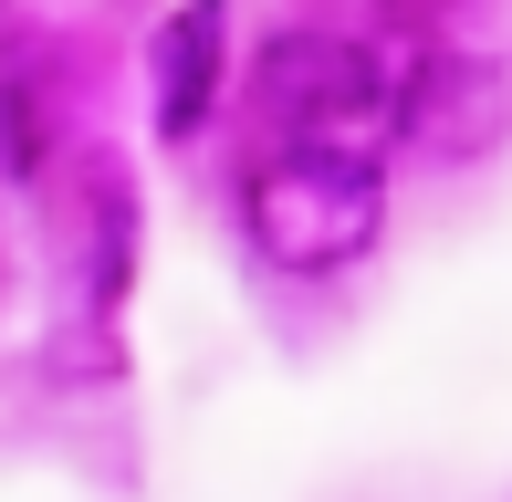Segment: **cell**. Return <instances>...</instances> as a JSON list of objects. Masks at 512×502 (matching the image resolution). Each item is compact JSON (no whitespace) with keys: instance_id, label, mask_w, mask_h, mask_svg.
Listing matches in <instances>:
<instances>
[{"instance_id":"3957f363","label":"cell","mask_w":512,"mask_h":502,"mask_svg":"<svg viewBox=\"0 0 512 502\" xmlns=\"http://www.w3.org/2000/svg\"><path fill=\"white\" fill-rule=\"evenodd\" d=\"M398 136L429 147V157H450V168L492 157L502 136H512V74H502L492 53H429L398 84Z\"/></svg>"},{"instance_id":"277c9868","label":"cell","mask_w":512,"mask_h":502,"mask_svg":"<svg viewBox=\"0 0 512 502\" xmlns=\"http://www.w3.org/2000/svg\"><path fill=\"white\" fill-rule=\"evenodd\" d=\"M220 63H230V11L220 0H178V11L157 21V53H147L157 136H168V147H189V136L220 116Z\"/></svg>"},{"instance_id":"7a4b0ae2","label":"cell","mask_w":512,"mask_h":502,"mask_svg":"<svg viewBox=\"0 0 512 502\" xmlns=\"http://www.w3.org/2000/svg\"><path fill=\"white\" fill-rule=\"evenodd\" d=\"M262 116L283 147H335V157H377L398 136V74L377 42L356 32H283L262 53Z\"/></svg>"},{"instance_id":"6da1fadb","label":"cell","mask_w":512,"mask_h":502,"mask_svg":"<svg viewBox=\"0 0 512 502\" xmlns=\"http://www.w3.org/2000/svg\"><path fill=\"white\" fill-rule=\"evenodd\" d=\"M387 231V168L335 147H272L241 178V241L262 251V272L283 283H324V272L366 262Z\"/></svg>"},{"instance_id":"5b68a950","label":"cell","mask_w":512,"mask_h":502,"mask_svg":"<svg viewBox=\"0 0 512 502\" xmlns=\"http://www.w3.org/2000/svg\"><path fill=\"white\" fill-rule=\"evenodd\" d=\"M32 157H42V116H32V95H0V178H32Z\"/></svg>"}]
</instances>
